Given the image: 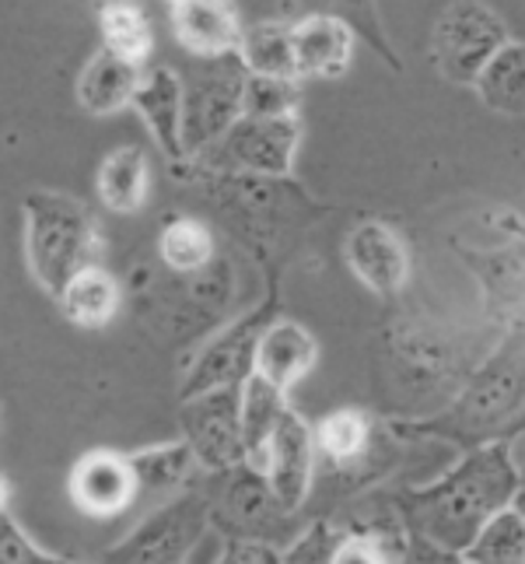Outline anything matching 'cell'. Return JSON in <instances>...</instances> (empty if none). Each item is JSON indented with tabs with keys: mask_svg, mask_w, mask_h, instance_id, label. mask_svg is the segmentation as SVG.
<instances>
[{
	"mask_svg": "<svg viewBox=\"0 0 525 564\" xmlns=\"http://www.w3.org/2000/svg\"><path fill=\"white\" fill-rule=\"evenodd\" d=\"M214 564H281V554L277 547H266V543L231 540Z\"/></svg>",
	"mask_w": 525,
	"mask_h": 564,
	"instance_id": "1f68e13d",
	"label": "cell"
},
{
	"mask_svg": "<svg viewBox=\"0 0 525 564\" xmlns=\"http://www.w3.org/2000/svg\"><path fill=\"white\" fill-rule=\"evenodd\" d=\"M522 470L508 442L477 445L449 474L427 488H406L393 498V512L406 536H417L441 551L462 554L488 522L518 505Z\"/></svg>",
	"mask_w": 525,
	"mask_h": 564,
	"instance_id": "6da1fadb",
	"label": "cell"
},
{
	"mask_svg": "<svg viewBox=\"0 0 525 564\" xmlns=\"http://www.w3.org/2000/svg\"><path fill=\"white\" fill-rule=\"evenodd\" d=\"M158 257L172 274H204L214 260V236L210 228L197 218H175L162 228L158 236Z\"/></svg>",
	"mask_w": 525,
	"mask_h": 564,
	"instance_id": "484cf974",
	"label": "cell"
},
{
	"mask_svg": "<svg viewBox=\"0 0 525 564\" xmlns=\"http://www.w3.org/2000/svg\"><path fill=\"white\" fill-rule=\"evenodd\" d=\"M144 70L133 67L120 56H112L109 50H99L85 64L81 82H77V102L88 116H116L133 102Z\"/></svg>",
	"mask_w": 525,
	"mask_h": 564,
	"instance_id": "d6986e66",
	"label": "cell"
},
{
	"mask_svg": "<svg viewBox=\"0 0 525 564\" xmlns=\"http://www.w3.org/2000/svg\"><path fill=\"white\" fill-rule=\"evenodd\" d=\"M61 308L64 316L81 326V329H102L116 319L123 302V288L116 281L112 270H106L102 263L85 267L81 274H74L67 281V288L61 291Z\"/></svg>",
	"mask_w": 525,
	"mask_h": 564,
	"instance_id": "ffe728a7",
	"label": "cell"
},
{
	"mask_svg": "<svg viewBox=\"0 0 525 564\" xmlns=\"http://www.w3.org/2000/svg\"><path fill=\"white\" fill-rule=\"evenodd\" d=\"M512 43L508 25L491 8L473 4H449L435 22L431 35V61L445 82L473 85L477 74L491 64V56Z\"/></svg>",
	"mask_w": 525,
	"mask_h": 564,
	"instance_id": "8992f818",
	"label": "cell"
},
{
	"mask_svg": "<svg viewBox=\"0 0 525 564\" xmlns=\"http://www.w3.org/2000/svg\"><path fill=\"white\" fill-rule=\"evenodd\" d=\"M133 109L141 112L144 127L151 130V138L158 141V148L168 154L172 162H183V85H179V70L175 67H151L138 91H133Z\"/></svg>",
	"mask_w": 525,
	"mask_h": 564,
	"instance_id": "ac0fdd59",
	"label": "cell"
},
{
	"mask_svg": "<svg viewBox=\"0 0 525 564\" xmlns=\"http://www.w3.org/2000/svg\"><path fill=\"white\" fill-rule=\"evenodd\" d=\"M172 32L197 61H214V56H231L239 50L242 25L236 11L221 0H179L172 4Z\"/></svg>",
	"mask_w": 525,
	"mask_h": 564,
	"instance_id": "2e32d148",
	"label": "cell"
},
{
	"mask_svg": "<svg viewBox=\"0 0 525 564\" xmlns=\"http://www.w3.org/2000/svg\"><path fill=\"white\" fill-rule=\"evenodd\" d=\"M204 498H207L210 522H218L221 530H231L239 540L266 543V547L284 540L291 516L277 505L274 491L266 488L263 474L252 470L249 463L214 474Z\"/></svg>",
	"mask_w": 525,
	"mask_h": 564,
	"instance_id": "52a82bcc",
	"label": "cell"
},
{
	"mask_svg": "<svg viewBox=\"0 0 525 564\" xmlns=\"http://www.w3.org/2000/svg\"><path fill=\"white\" fill-rule=\"evenodd\" d=\"M522 424V340L518 334L501 340L497 351L483 361L480 372L462 389L445 414L417 424L427 435L491 445L494 435L518 432ZM497 442V438H494Z\"/></svg>",
	"mask_w": 525,
	"mask_h": 564,
	"instance_id": "3957f363",
	"label": "cell"
},
{
	"mask_svg": "<svg viewBox=\"0 0 525 564\" xmlns=\"http://www.w3.org/2000/svg\"><path fill=\"white\" fill-rule=\"evenodd\" d=\"M295 77H340L354 56V32L333 14H308L291 25Z\"/></svg>",
	"mask_w": 525,
	"mask_h": 564,
	"instance_id": "e0dca14e",
	"label": "cell"
},
{
	"mask_svg": "<svg viewBox=\"0 0 525 564\" xmlns=\"http://www.w3.org/2000/svg\"><path fill=\"white\" fill-rule=\"evenodd\" d=\"M102 25V50H109L120 61L141 67L151 56V22L138 4H102L99 11Z\"/></svg>",
	"mask_w": 525,
	"mask_h": 564,
	"instance_id": "4316f807",
	"label": "cell"
},
{
	"mask_svg": "<svg viewBox=\"0 0 525 564\" xmlns=\"http://www.w3.org/2000/svg\"><path fill=\"white\" fill-rule=\"evenodd\" d=\"M186 564H189V561H186Z\"/></svg>",
	"mask_w": 525,
	"mask_h": 564,
	"instance_id": "d590c367",
	"label": "cell"
},
{
	"mask_svg": "<svg viewBox=\"0 0 525 564\" xmlns=\"http://www.w3.org/2000/svg\"><path fill=\"white\" fill-rule=\"evenodd\" d=\"M210 530L204 491H183L144 516L102 564H186Z\"/></svg>",
	"mask_w": 525,
	"mask_h": 564,
	"instance_id": "5b68a950",
	"label": "cell"
},
{
	"mask_svg": "<svg viewBox=\"0 0 525 564\" xmlns=\"http://www.w3.org/2000/svg\"><path fill=\"white\" fill-rule=\"evenodd\" d=\"M0 564H67V561L35 547V540H29V533L11 516H0Z\"/></svg>",
	"mask_w": 525,
	"mask_h": 564,
	"instance_id": "f546056e",
	"label": "cell"
},
{
	"mask_svg": "<svg viewBox=\"0 0 525 564\" xmlns=\"http://www.w3.org/2000/svg\"><path fill=\"white\" fill-rule=\"evenodd\" d=\"M11 480L0 474V516H8V509H11Z\"/></svg>",
	"mask_w": 525,
	"mask_h": 564,
	"instance_id": "836d02e7",
	"label": "cell"
},
{
	"mask_svg": "<svg viewBox=\"0 0 525 564\" xmlns=\"http://www.w3.org/2000/svg\"><path fill=\"white\" fill-rule=\"evenodd\" d=\"M400 564H466V561H462V554L431 547V543H424L417 536H406V547L400 554Z\"/></svg>",
	"mask_w": 525,
	"mask_h": 564,
	"instance_id": "d6a6232c",
	"label": "cell"
},
{
	"mask_svg": "<svg viewBox=\"0 0 525 564\" xmlns=\"http://www.w3.org/2000/svg\"><path fill=\"white\" fill-rule=\"evenodd\" d=\"M239 64L249 77H281V82H298L295 77V46H291V25L284 22H260L239 35Z\"/></svg>",
	"mask_w": 525,
	"mask_h": 564,
	"instance_id": "d4e9b609",
	"label": "cell"
},
{
	"mask_svg": "<svg viewBox=\"0 0 525 564\" xmlns=\"http://www.w3.org/2000/svg\"><path fill=\"white\" fill-rule=\"evenodd\" d=\"M316 445V466H329L333 474L368 470L372 456L379 453V432L375 421L358 406H343V411L326 414L313 427Z\"/></svg>",
	"mask_w": 525,
	"mask_h": 564,
	"instance_id": "9a60e30c",
	"label": "cell"
},
{
	"mask_svg": "<svg viewBox=\"0 0 525 564\" xmlns=\"http://www.w3.org/2000/svg\"><path fill=\"white\" fill-rule=\"evenodd\" d=\"M302 141L298 116H277V120H242L225 138L207 148L218 154L221 176H249V180H287L295 165Z\"/></svg>",
	"mask_w": 525,
	"mask_h": 564,
	"instance_id": "ba28073f",
	"label": "cell"
},
{
	"mask_svg": "<svg viewBox=\"0 0 525 564\" xmlns=\"http://www.w3.org/2000/svg\"><path fill=\"white\" fill-rule=\"evenodd\" d=\"M266 323L270 308L263 305L256 313L242 316L236 326L221 329L186 372V382L179 386V400L204 397L214 393V389H239L252 376V358H256V344Z\"/></svg>",
	"mask_w": 525,
	"mask_h": 564,
	"instance_id": "8fae6325",
	"label": "cell"
},
{
	"mask_svg": "<svg viewBox=\"0 0 525 564\" xmlns=\"http://www.w3.org/2000/svg\"><path fill=\"white\" fill-rule=\"evenodd\" d=\"M133 480H138V498H175L186 491V484L197 474V459H193L189 445L179 442H162L151 449L127 453Z\"/></svg>",
	"mask_w": 525,
	"mask_h": 564,
	"instance_id": "44dd1931",
	"label": "cell"
},
{
	"mask_svg": "<svg viewBox=\"0 0 525 564\" xmlns=\"http://www.w3.org/2000/svg\"><path fill=\"white\" fill-rule=\"evenodd\" d=\"M25 260L35 284L50 299H61V291L74 274L99 263V228L81 200L61 189H35L25 197Z\"/></svg>",
	"mask_w": 525,
	"mask_h": 564,
	"instance_id": "7a4b0ae2",
	"label": "cell"
},
{
	"mask_svg": "<svg viewBox=\"0 0 525 564\" xmlns=\"http://www.w3.org/2000/svg\"><path fill=\"white\" fill-rule=\"evenodd\" d=\"M473 88L491 112L518 120L525 112V46L518 39L491 56V64L477 74Z\"/></svg>",
	"mask_w": 525,
	"mask_h": 564,
	"instance_id": "cb8c5ba5",
	"label": "cell"
},
{
	"mask_svg": "<svg viewBox=\"0 0 525 564\" xmlns=\"http://www.w3.org/2000/svg\"><path fill=\"white\" fill-rule=\"evenodd\" d=\"M245 67L239 56H214L197 61L179 74L183 85V151L200 154L218 144L242 120Z\"/></svg>",
	"mask_w": 525,
	"mask_h": 564,
	"instance_id": "277c9868",
	"label": "cell"
},
{
	"mask_svg": "<svg viewBox=\"0 0 525 564\" xmlns=\"http://www.w3.org/2000/svg\"><path fill=\"white\" fill-rule=\"evenodd\" d=\"M260 474L287 516H295L316 488L319 466H316L313 427L302 421V414L291 411V406L281 414L274 435L266 442Z\"/></svg>",
	"mask_w": 525,
	"mask_h": 564,
	"instance_id": "30bf717a",
	"label": "cell"
},
{
	"mask_svg": "<svg viewBox=\"0 0 525 564\" xmlns=\"http://www.w3.org/2000/svg\"><path fill=\"white\" fill-rule=\"evenodd\" d=\"M0 427H4V417H0Z\"/></svg>",
	"mask_w": 525,
	"mask_h": 564,
	"instance_id": "e575fe53",
	"label": "cell"
},
{
	"mask_svg": "<svg viewBox=\"0 0 525 564\" xmlns=\"http://www.w3.org/2000/svg\"><path fill=\"white\" fill-rule=\"evenodd\" d=\"M239 389H214V393L179 403L183 442L189 445L197 466H204L210 474L245 463L239 432Z\"/></svg>",
	"mask_w": 525,
	"mask_h": 564,
	"instance_id": "9c48e42d",
	"label": "cell"
},
{
	"mask_svg": "<svg viewBox=\"0 0 525 564\" xmlns=\"http://www.w3.org/2000/svg\"><path fill=\"white\" fill-rule=\"evenodd\" d=\"M287 411V400L281 389L249 376L239 389V432H242V453L252 470H260L266 442L274 435L281 414Z\"/></svg>",
	"mask_w": 525,
	"mask_h": 564,
	"instance_id": "603a6c76",
	"label": "cell"
},
{
	"mask_svg": "<svg viewBox=\"0 0 525 564\" xmlns=\"http://www.w3.org/2000/svg\"><path fill=\"white\" fill-rule=\"evenodd\" d=\"M329 564H389V557L375 547L372 540L361 533H343L337 540L333 554H329Z\"/></svg>",
	"mask_w": 525,
	"mask_h": 564,
	"instance_id": "4dcf8cb0",
	"label": "cell"
},
{
	"mask_svg": "<svg viewBox=\"0 0 525 564\" xmlns=\"http://www.w3.org/2000/svg\"><path fill=\"white\" fill-rule=\"evenodd\" d=\"M343 260L375 295H400L406 278H411V252L396 231L382 221H361L358 228H350Z\"/></svg>",
	"mask_w": 525,
	"mask_h": 564,
	"instance_id": "4fadbf2b",
	"label": "cell"
},
{
	"mask_svg": "<svg viewBox=\"0 0 525 564\" xmlns=\"http://www.w3.org/2000/svg\"><path fill=\"white\" fill-rule=\"evenodd\" d=\"M70 501L91 519L123 516L138 501V480H133L127 453L91 449L70 466L67 480Z\"/></svg>",
	"mask_w": 525,
	"mask_h": 564,
	"instance_id": "7c38bea8",
	"label": "cell"
},
{
	"mask_svg": "<svg viewBox=\"0 0 525 564\" xmlns=\"http://www.w3.org/2000/svg\"><path fill=\"white\" fill-rule=\"evenodd\" d=\"M302 102L298 82H281V77H245L242 91V116L245 120H277V116H295Z\"/></svg>",
	"mask_w": 525,
	"mask_h": 564,
	"instance_id": "f1b7e54d",
	"label": "cell"
},
{
	"mask_svg": "<svg viewBox=\"0 0 525 564\" xmlns=\"http://www.w3.org/2000/svg\"><path fill=\"white\" fill-rule=\"evenodd\" d=\"M99 200L116 210V214H133L141 210L147 200V189H151V162L144 148L138 144H123V148H112L102 165H99Z\"/></svg>",
	"mask_w": 525,
	"mask_h": 564,
	"instance_id": "7402d4cb",
	"label": "cell"
},
{
	"mask_svg": "<svg viewBox=\"0 0 525 564\" xmlns=\"http://www.w3.org/2000/svg\"><path fill=\"white\" fill-rule=\"evenodd\" d=\"M319 358V344L308 329L295 319H270L260 334L256 358H252V376L270 382L287 397V389H295Z\"/></svg>",
	"mask_w": 525,
	"mask_h": 564,
	"instance_id": "5bb4252c",
	"label": "cell"
},
{
	"mask_svg": "<svg viewBox=\"0 0 525 564\" xmlns=\"http://www.w3.org/2000/svg\"><path fill=\"white\" fill-rule=\"evenodd\" d=\"M466 564H525V519L522 509L497 512L488 527L477 533V540L462 551Z\"/></svg>",
	"mask_w": 525,
	"mask_h": 564,
	"instance_id": "83f0119b",
	"label": "cell"
}]
</instances>
